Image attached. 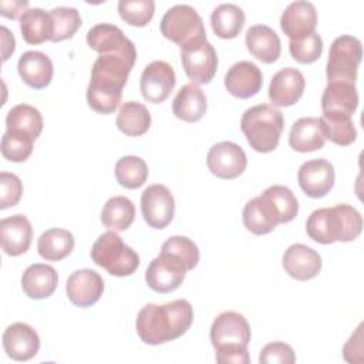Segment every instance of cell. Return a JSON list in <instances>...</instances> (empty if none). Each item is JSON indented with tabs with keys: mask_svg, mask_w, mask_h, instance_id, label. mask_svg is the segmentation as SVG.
<instances>
[{
	"mask_svg": "<svg viewBox=\"0 0 364 364\" xmlns=\"http://www.w3.org/2000/svg\"><path fill=\"white\" fill-rule=\"evenodd\" d=\"M135 57L100 54L91 68L87 102L98 114H112L121 101L122 90L135 64Z\"/></svg>",
	"mask_w": 364,
	"mask_h": 364,
	"instance_id": "1",
	"label": "cell"
},
{
	"mask_svg": "<svg viewBox=\"0 0 364 364\" xmlns=\"http://www.w3.org/2000/svg\"><path fill=\"white\" fill-rule=\"evenodd\" d=\"M192 321V304L185 299H176L165 304H145L136 316L135 328L144 343L158 346L183 336Z\"/></svg>",
	"mask_w": 364,
	"mask_h": 364,
	"instance_id": "2",
	"label": "cell"
},
{
	"mask_svg": "<svg viewBox=\"0 0 364 364\" xmlns=\"http://www.w3.org/2000/svg\"><path fill=\"white\" fill-rule=\"evenodd\" d=\"M361 230V213L347 203L316 209L310 213L306 222V232L309 237L321 245L351 242L360 236Z\"/></svg>",
	"mask_w": 364,
	"mask_h": 364,
	"instance_id": "3",
	"label": "cell"
},
{
	"mask_svg": "<svg viewBox=\"0 0 364 364\" xmlns=\"http://www.w3.org/2000/svg\"><path fill=\"white\" fill-rule=\"evenodd\" d=\"M250 326L243 314L223 311L212 323L210 341L220 364H249L247 344L250 341Z\"/></svg>",
	"mask_w": 364,
	"mask_h": 364,
	"instance_id": "4",
	"label": "cell"
},
{
	"mask_svg": "<svg viewBox=\"0 0 364 364\" xmlns=\"http://www.w3.org/2000/svg\"><path fill=\"white\" fill-rule=\"evenodd\" d=\"M284 128L283 114L269 104L247 108L240 119V129L250 148L267 154L277 148Z\"/></svg>",
	"mask_w": 364,
	"mask_h": 364,
	"instance_id": "5",
	"label": "cell"
},
{
	"mask_svg": "<svg viewBox=\"0 0 364 364\" xmlns=\"http://www.w3.org/2000/svg\"><path fill=\"white\" fill-rule=\"evenodd\" d=\"M91 259L97 266L117 277L129 276L139 266L138 253L112 230L98 236L91 247Z\"/></svg>",
	"mask_w": 364,
	"mask_h": 364,
	"instance_id": "6",
	"label": "cell"
},
{
	"mask_svg": "<svg viewBox=\"0 0 364 364\" xmlns=\"http://www.w3.org/2000/svg\"><path fill=\"white\" fill-rule=\"evenodd\" d=\"M363 57V46L357 37L340 36L337 37L328 51L327 58V81L355 84L358 65Z\"/></svg>",
	"mask_w": 364,
	"mask_h": 364,
	"instance_id": "7",
	"label": "cell"
},
{
	"mask_svg": "<svg viewBox=\"0 0 364 364\" xmlns=\"http://www.w3.org/2000/svg\"><path fill=\"white\" fill-rule=\"evenodd\" d=\"M161 33L169 41L183 47L195 40L206 38V30L199 13L189 4H176L166 10L161 24Z\"/></svg>",
	"mask_w": 364,
	"mask_h": 364,
	"instance_id": "8",
	"label": "cell"
},
{
	"mask_svg": "<svg viewBox=\"0 0 364 364\" xmlns=\"http://www.w3.org/2000/svg\"><path fill=\"white\" fill-rule=\"evenodd\" d=\"M181 61L185 74L193 84H208L218 70V54L206 40H195L181 47Z\"/></svg>",
	"mask_w": 364,
	"mask_h": 364,
	"instance_id": "9",
	"label": "cell"
},
{
	"mask_svg": "<svg viewBox=\"0 0 364 364\" xmlns=\"http://www.w3.org/2000/svg\"><path fill=\"white\" fill-rule=\"evenodd\" d=\"M186 272V264L178 256L161 250L149 263L145 282L156 293H171L182 284Z\"/></svg>",
	"mask_w": 364,
	"mask_h": 364,
	"instance_id": "10",
	"label": "cell"
},
{
	"mask_svg": "<svg viewBox=\"0 0 364 364\" xmlns=\"http://www.w3.org/2000/svg\"><path fill=\"white\" fill-rule=\"evenodd\" d=\"M141 212L148 226L154 229L166 228L175 213V199L171 191L161 183L145 188L141 195Z\"/></svg>",
	"mask_w": 364,
	"mask_h": 364,
	"instance_id": "11",
	"label": "cell"
},
{
	"mask_svg": "<svg viewBox=\"0 0 364 364\" xmlns=\"http://www.w3.org/2000/svg\"><path fill=\"white\" fill-rule=\"evenodd\" d=\"M206 165L215 176L220 179H235L246 169L247 158L242 146L230 141H222L210 146Z\"/></svg>",
	"mask_w": 364,
	"mask_h": 364,
	"instance_id": "12",
	"label": "cell"
},
{
	"mask_svg": "<svg viewBox=\"0 0 364 364\" xmlns=\"http://www.w3.org/2000/svg\"><path fill=\"white\" fill-rule=\"evenodd\" d=\"M176 84L173 68L162 60L149 63L141 74V92L142 97L152 104L164 102L172 92Z\"/></svg>",
	"mask_w": 364,
	"mask_h": 364,
	"instance_id": "13",
	"label": "cell"
},
{
	"mask_svg": "<svg viewBox=\"0 0 364 364\" xmlns=\"http://www.w3.org/2000/svg\"><path fill=\"white\" fill-rule=\"evenodd\" d=\"M336 172L333 165L324 159L317 158L301 164L297 172V182L301 191L310 198L326 196L334 185Z\"/></svg>",
	"mask_w": 364,
	"mask_h": 364,
	"instance_id": "14",
	"label": "cell"
},
{
	"mask_svg": "<svg viewBox=\"0 0 364 364\" xmlns=\"http://www.w3.org/2000/svg\"><path fill=\"white\" fill-rule=\"evenodd\" d=\"M87 43L98 54H124L136 58L134 43L114 24L101 23L91 27L87 33Z\"/></svg>",
	"mask_w": 364,
	"mask_h": 364,
	"instance_id": "15",
	"label": "cell"
},
{
	"mask_svg": "<svg viewBox=\"0 0 364 364\" xmlns=\"http://www.w3.org/2000/svg\"><path fill=\"white\" fill-rule=\"evenodd\" d=\"M65 291L74 306L90 307L102 296L104 280L95 270L80 269L68 276Z\"/></svg>",
	"mask_w": 364,
	"mask_h": 364,
	"instance_id": "16",
	"label": "cell"
},
{
	"mask_svg": "<svg viewBox=\"0 0 364 364\" xmlns=\"http://www.w3.org/2000/svg\"><path fill=\"white\" fill-rule=\"evenodd\" d=\"M6 354L14 361H28L40 350V337L37 331L26 323L10 324L1 337Z\"/></svg>",
	"mask_w": 364,
	"mask_h": 364,
	"instance_id": "17",
	"label": "cell"
},
{
	"mask_svg": "<svg viewBox=\"0 0 364 364\" xmlns=\"http://www.w3.org/2000/svg\"><path fill=\"white\" fill-rule=\"evenodd\" d=\"M304 87L306 80L301 71L293 67H286L272 77L269 98L273 107H290L301 98Z\"/></svg>",
	"mask_w": 364,
	"mask_h": 364,
	"instance_id": "18",
	"label": "cell"
},
{
	"mask_svg": "<svg viewBox=\"0 0 364 364\" xmlns=\"http://www.w3.org/2000/svg\"><path fill=\"white\" fill-rule=\"evenodd\" d=\"M317 26V10L313 3L297 0L290 3L280 17L282 31L290 38L297 40L314 33Z\"/></svg>",
	"mask_w": 364,
	"mask_h": 364,
	"instance_id": "19",
	"label": "cell"
},
{
	"mask_svg": "<svg viewBox=\"0 0 364 364\" xmlns=\"http://www.w3.org/2000/svg\"><path fill=\"white\" fill-rule=\"evenodd\" d=\"M321 266L320 255L303 243H294L284 250L283 267L286 273L296 280L306 282L316 277Z\"/></svg>",
	"mask_w": 364,
	"mask_h": 364,
	"instance_id": "20",
	"label": "cell"
},
{
	"mask_svg": "<svg viewBox=\"0 0 364 364\" xmlns=\"http://www.w3.org/2000/svg\"><path fill=\"white\" fill-rule=\"evenodd\" d=\"M242 216L246 229L255 235H267L282 223L276 206L264 193L247 200Z\"/></svg>",
	"mask_w": 364,
	"mask_h": 364,
	"instance_id": "21",
	"label": "cell"
},
{
	"mask_svg": "<svg viewBox=\"0 0 364 364\" xmlns=\"http://www.w3.org/2000/svg\"><path fill=\"white\" fill-rule=\"evenodd\" d=\"M263 85L260 68L250 61L235 63L225 75V87L233 97L250 98L256 95Z\"/></svg>",
	"mask_w": 364,
	"mask_h": 364,
	"instance_id": "22",
	"label": "cell"
},
{
	"mask_svg": "<svg viewBox=\"0 0 364 364\" xmlns=\"http://www.w3.org/2000/svg\"><path fill=\"white\" fill-rule=\"evenodd\" d=\"M31 239L33 228L27 216L17 213L0 220V242L6 255L20 256L26 253Z\"/></svg>",
	"mask_w": 364,
	"mask_h": 364,
	"instance_id": "23",
	"label": "cell"
},
{
	"mask_svg": "<svg viewBox=\"0 0 364 364\" xmlns=\"http://www.w3.org/2000/svg\"><path fill=\"white\" fill-rule=\"evenodd\" d=\"M17 71L21 80L34 90L46 88L54 74L53 61L41 51H26L20 55L17 63Z\"/></svg>",
	"mask_w": 364,
	"mask_h": 364,
	"instance_id": "24",
	"label": "cell"
},
{
	"mask_svg": "<svg viewBox=\"0 0 364 364\" xmlns=\"http://www.w3.org/2000/svg\"><path fill=\"white\" fill-rule=\"evenodd\" d=\"M245 41L249 53L264 64H272L280 57V38L277 33L266 24H255L249 27Z\"/></svg>",
	"mask_w": 364,
	"mask_h": 364,
	"instance_id": "25",
	"label": "cell"
},
{
	"mask_svg": "<svg viewBox=\"0 0 364 364\" xmlns=\"http://www.w3.org/2000/svg\"><path fill=\"white\" fill-rule=\"evenodd\" d=\"M58 284L55 269L46 263H34L28 266L21 276L23 291L34 300L50 297Z\"/></svg>",
	"mask_w": 364,
	"mask_h": 364,
	"instance_id": "26",
	"label": "cell"
},
{
	"mask_svg": "<svg viewBox=\"0 0 364 364\" xmlns=\"http://www.w3.org/2000/svg\"><path fill=\"white\" fill-rule=\"evenodd\" d=\"M206 107L205 92L193 82L182 85L172 101L173 115L185 122L199 121L205 115Z\"/></svg>",
	"mask_w": 364,
	"mask_h": 364,
	"instance_id": "27",
	"label": "cell"
},
{
	"mask_svg": "<svg viewBox=\"0 0 364 364\" xmlns=\"http://www.w3.org/2000/svg\"><path fill=\"white\" fill-rule=\"evenodd\" d=\"M326 138L316 117L299 118L290 129L289 145L297 152H313L324 146Z\"/></svg>",
	"mask_w": 364,
	"mask_h": 364,
	"instance_id": "28",
	"label": "cell"
},
{
	"mask_svg": "<svg viewBox=\"0 0 364 364\" xmlns=\"http://www.w3.org/2000/svg\"><path fill=\"white\" fill-rule=\"evenodd\" d=\"M20 31L26 43L41 44L53 38L54 23L50 11L40 7L27 9L20 17Z\"/></svg>",
	"mask_w": 364,
	"mask_h": 364,
	"instance_id": "29",
	"label": "cell"
},
{
	"mask_svg": "<svg viewBox=\"0 0 364 364\" xmlns=\"http://www.w3.org/2000/svg\"><path fill=\"white\" fill-rule=\"evenodd\" d=\"M320 128L326 139L340 146L353 144L357 138V129L351 119V115L338 111H326L318 118Z\"/></svg>",
	"mask_w": 364,
	"mask_h": 364,
	"instance_id": "30",
	"label": "cell"
},
{
	"mask_svg": "<svg viewBox=\"0 0 364 364\" xmlns=\"http://www.w3.org/2000/svg\"><path fill=\"white\" fill-rule=\"evenodd\" d=\"M74 243V236L70 230L51 228L40 235L37 240V250L43 259L58 262L73 252Z\"/></svg>",
	"mask_w": 364,
	"mask_h": 364,
	"instance_id": "31",
	"label": "cell"
},
{
	"mask_svg": "<svg viewBox=\"0 0 364 364\" xmlns=\"http://www.w3.org/2000/svg\"><path fill=\"white\" fill-rule=\"evenodd\" d=\"M358 107V92L355 85L346 82H328L321 95V109L338 111L353 115Z\"/></svg>",
	"mask_w": 364,
	"mask_h": 364,
	"instance_id": "32",
	"label": "cell"
},
{
	"mask_svg": "<svg viewBox=\"0 0 364 364\" xmlns=\"http://www.w3.org/2000/svg\"><path fill=\"white\" fill-rule=\"evenodd\" d=\"M213 33L220 38H235L245 26V11L233 3L219 4L210 14Z\"/></svg>",
	"mask_w": 364,
	"mask_h": 364,
	"instance_id": "33",
	"label": "cell"
},
{
	"mask_svg": "<svg viewBox=\"0 0 364 364\" xmlns=\"http://www.w3.org/2000/svg\"><path fill=\"white\" fill-rule=\"evenodd\" d=\"M117 127L128 136H141L151 127V114L144 104L138 101H127L118 111Z\"/></svg>",
	"mask_w": 364,
	"mask_h": 364,
	"instance_id": "34",
	"label": "cell"
},
{
	"mask_svg": "<svg viewBox=\"0 0 364 364\" xmlns=\"http://www.w3.org/2000/svg\"><path fill=\"white\" fill-rule=\"evenodd\" d=\"M134 218L135 206L127 196L109 198L101 210L102 225L112 232L127 230L132 225Z\"/></svg>",
	"mask_w": 364,
	"mask_h": 364,
	"instance_id": "35",
	"label": "cell"
},
{
	"mask_svg": "<svg viewBox=\"0 0 364 364\" xmlns=\"http://www.w3.org/2000/svg\"><path fill=\"white\" fill-rule=\"evenodd\" d=\"M6 127L7 129L21 131L36 141L43 131V117L36 107L18 104L7 112Z\"/></svg>",
	"mask_w": 364,
	"mask_h": 364,
	"instance_id": "36",
	"label": "cell"
},
{
	"mask_svg": "<svg viewBox=\"0 0 364 364\" xmlns=\"http://www.w3.org/2000/svg\"><path fill=\"white\" fill-rule=\"evenodd\" d=\"M146 162L135 155H127L115 164L117 182L127 189H136L142 186L148 179Z\"/></svg>",
	"mask_w": 364,
	"mask_h": 364,
	"instance_id": "37",
	"label": "cell"
},
{
	"mask_svg": "<svg viewBox=\"0 0 364 364\" xmlns=\"http://www.w3.org/2000/svg\"><path fill=\"white\" fill-rule=\"evenodd\" d=\"M34 139L17 129H7L1 136V155L10 162H24L33 152Z\"/></svg>",
	"mask_w": 364,
	"mask_h": 364,
	"instance_id": "38",
	"label": "cell"
},
{
	"mask_svg": "<svg viewBox=\"0 0 364 364\" xmlns=\"http://www.w3.org/2000/svg\"><path fill=\"white\" fill-rule=\"evenodd\" d=\"M51 18L54 23V34L51 41L58 43L71 38L77 30L81 27V16L74 7H54L51 11Z\"/></svg>",
	"mask_w": 364,
	"mask_h": 364,
	"instance_id": "39",
	"label": "cell"
},
{
	"mask_svg": "<svg viewBox=\"0 0 364 364\" xmlns=\"http://www.w3.org/2000/svg\"><path fill=\"white\" fill-rule=\"evenodd\" d=\"M118 13L129 26L144 27L154 17L155 3L152 0H119Z\"/></svg>",
	"mask_w": 364,
	"mask_h": 364,
	"instance_id": "40",
	"label": "cell"
},
{
	"mask_svg": "<svg viewBox=\"0 0 364 364\" xmlns=\"http://www.w3.org/2000/svg\"><path fill=\"white\" fill-rule=\"evenodd\" d=\"M263 193L273 202V205L276 206L282 223H287L291 222L299 212V202L296 195L283 185H273L269 186L267 189L263 191Z\"/></svg>",
	"mask_w": 364,
	"mask_h": 364,
	"instance_id": "41",
	"label": "cell"
},
{
	"mask_svg": "<svg viewBox=\"0 0 364 364\" xmlns=\"http://www.w3.org/2000/svg\"><path fill=\"white\" fill-rule=\"evenodd\" d=\"M289 51L291 57L301 64L317 61L323 53V40L316 31L297 40H290Z\"/></svg>",
	"mask_w": 364,
	"mask_h": 364,
	"instance_id": "42",
	"label": "cell"
},
{
	"mask_svg": "<svg viewBox=\"0 0 364 364\" xmlns=\"http://www.w3.org/2000/svg\"><path fill=\"white\" fill-rule=\"evenodd\" d=\"M161 250L178 256L186 264L188 270L196 267L199 262V249L196 243L186 236H171L162 243Z\"/></svg>",
	"mask_w": 364,
	"mask_h": 364,
	"instance_id": "43",
	"label": "cell"
},
{
	"mask_svg": "<svg viewBox=\"0 0 364 364\" xmlns=\"http://www.w3.org/2000/svg\"><path fill=\"white\" fill-rule=\"evenodd\" d=\"M23 195V183L10 172L0 173V209L16 206Z\"/></svg>",
	"mask_w": 364,
	"mask_h": 364,
	"instance_id": "44",
	"label": "cell"
},
{
	"mask_svg": "<svg viewBox=\"0 0 364 364\" xmlns=\"http://www.w3.org/2000/svg\"><path fill=\"white\" fill-rule=\"evenodd\" d=\"M296 361V354L293 348L283 341H273L266 344L259 355L260 364H293Z\"/></svg>",
	"mask_w": 364,
	"mask_h": 364,
	"instance_id": "45",
	"label": "cell"
},
{
	"mask_svg": "<svg viewBox=\"0 0 364 364\" xmlns=\"http://www.w3.org/2000/svg\"><path fill=\"white\" fill-rule=\"evenodd\" d=\"M361 326H358L357 331L348 338V341L344 344L343 353L344 358L348 363H360L361 361Z\"/></svg>",
	"mask_w": 364,
	"mask_h": 364,
	"instance_id": "46",
	"label": "cell"
},
{
	"mask_svg": "<svg viewBox=\"0 0 364 364\" xmlns=\"http://www.w3.org/2000/svg\"><path fill=\"white\" fill-rule=\"evenodd\" d=\"M27 6H28L27 0H23V1H14V0L6 1V0H3V1H0V14L14 20V18H18L24 14Z\"/></svg>",
	"mask_w": 364,
	"mask_h": 364,
	"instance_id": "47",
	"label": "cell"
},
{
	"mask_svg": "<svg viewBox=\"0 0 364 364\" xmlns=\"http://www.w3.org/2000/svg\"><path fill=\"white\" fill-rule=\"evenodd\" d=\"M1 41H3V61H6L14 53L16 41H14L13 33H10L9 28L4 26H1Z\"/></svg>",
	"mask_w": 364,
	"mask_h": 364,
	"instance_id": "48",
	"label": "cell"
}]
</instances>
